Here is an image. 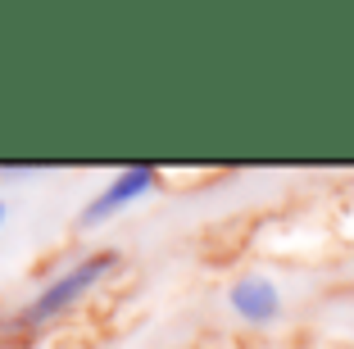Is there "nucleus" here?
<instances>
[{
	"label": "nucleus",
	"mask_w": 354,
	"mask_h": 349,
	"mask_svg": "<svg viewBox=\"0 0 354 349\" xmlns=\"http://www.w3.org/2000/svg\"><path fill=\"white\" fill-rule=\"evenodd\" d=\"M114 263H118L114 254H91V258H82L77 267H68L64 277H55L50 286H41V295H37L19 313V327H41V322L59 318L64 308H73L100 277H109V272H114Z\"/></svg>",
	"instance_id": "1"
},
{
	"label": "nucleus",
	"mask_w": 354,
	"mask_h": 349,
	"mask_svg": "<svg viewBox=\"0 0 354 349\" xmlns=\"http://www.w3.org/2000/svg\"><path fill=\"white\" fill-rule=\"evenodd\" d=\"M150 186H155V168H123V173L82 209V223H104V218H114L123 205H132V200L146 196Z\"/></svg>",
	"instance_id": "2"
},
{
	"label": "nucleus",
	"mask_w": 354,
	"mask_h": 349,
	"mask_svg": "<svg viewBox=\"0 0 354 349\" xmlns=\"http://www.w3.org/2000/svg\"><path fill=\"white\" fill-rule=\"evenodd\" d=\"M232 308H236L245 322H272L277 318V308H281V295L272 281L263 277H245L232 286Z\"/></svg>",
	"instance_id": "3"
},
{
	"label": "nucleus",
	"mask_w": 354,
	"mask_h": 349,
	"mask_svg": "<svg viewBox=\"0 0 354 349\" xmlns=\"http://www.w3.org/2000/svg\"><path fill=\"white\" fill-rule=\"evenodd\" d=\"M0 218H5V205H0Z\"/></svg>",
	"instance_id": "4"
}]
</instances>
